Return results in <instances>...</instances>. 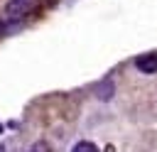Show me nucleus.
Listing matches in <instances>:
<instances>
[{"mask_svg": "<svg viewBox=\"0 0 157 152\" xmlns=\"http://www.w3.org/2000/svg\"><path fill=\"white\" fill-rule=\"evenodd\" d=\"M34 7H37V0H10L5 5V15H7V20H20V17L29 15Z\"/></svg>", "mask_w": 157, "mask_h": 152, "instance_id": "obj_1", "label": "nucleus"}, {"mask_svg": "<svg viewBox=\"0 0 157 152\" xmlns=\"http://www.w3.org/2000/svg\"><path fill=\"white\" fill-rule=\"evenodd\" d=\"M135 64L142 74H155L157 71V54H142V56H137Z\"/></svg>", "mask_w": 157, "mask_h": 152, "instance_id": "obj_2", "label": "nucleus"}, {"mask_svg": "<svg viewBox=\"0 0 157 152\" xmlns=\"http://www.w3.org/2000/svg\"><path fill=\"white\" fill-rule=\"evenodd\" d=\"M71 152H98V147L93 142H78V145H74Z\"/></svg>", "mask_w": 157, "mask_h": 152, "instance_id": "obj_3", "label": "nucleus"}, {"mask_svg": "<svg viewBox=\"0 0 157 152\" xmlns=\"http://www.w3.org/2000/svg\"><path fill=\"white\" fill-rule=\"evenodd\" d=\"M0 152H2V147H0Z\"/></svg>", "mask_w": 157, "mask_h": 152, "instance_id": "obj_4", "label": "nucleus"}, {"mask_svg": "<svg viewBox=\"0 0 157 152\" xmlns=\"http://www.w3.org/2000/svg\"><path fill=\"white\" fill-rule=\"evenodd\" d=\"M0 130H2V125H0Z\"/></svg>", "mask_w": 157, "mask_h": 152, "instance_id": "obj_5", "label": "nucleus"}]
</instances>
